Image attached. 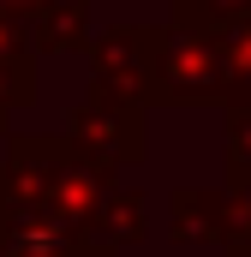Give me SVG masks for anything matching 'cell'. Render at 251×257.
<instances>
[{
  "label": "cell",
  "mask_w": 251,
  "mask_h": 257,
  "mask_svg": "<svg viewBox=\"0 0 251 257\" xmlns=\"http://www.w3.org/2000/svg\"><path fill=\"white\" fill-rule=\"evenodd\" d=\"M120 174L96 168L78 144H66V132H6V156H0V203H36L48 215H60L72 233H84L96 221V209L114 197Z\"/></svg>",
  "instance_id": "1"
},
{
  "label": "cell",
  "mask_w": 251,
  "mask_h": 257,
  "mask_svg": "<svg viewBox=\"0 0 251 257\" xmlns=\"http://www.w3.org/2000/svg\"><path fill=\"white\" fill-rule=\"evenodd\" d=\"M227 42L221 30L156 18L150 36V108H227Z\"/></svg>",
  "instance_id": "2"
},
{
  "label": "cell",
  "mask_w": 251,
  "mask_h": 257,
  "mask_svg": "<svg viewBox=\"0 0 251 257\" xmlns=\"http://www.w3.org/2000/svg\"><path fill=\"white\" fill-rule=\"evenodd\" d=\"M168 239L251 251V186H174L168 192Z\"/></svg>",
  "instance_id": "3"
},
{
  "label": "cell",
  "mask_w": 251,
  "mask_h": 257,
  "mask_svg": "<svg viewBox=\"0 0 251 257\" xmlns=\"http://www.w3.org/2000/svg\"><path fill=\"white\" fill-rule=\"evenodd\" d=\"M150 36L156 24H102L90 36V96L150 114Z\"/></svg>",
  "instance_id": "4"
},
{
  "label": "cell",
  "mask_w": 251,
  "mask_h": 257,
  "mask_svg": "<svg viewBox=\"0 0 251 257\" xmlns=\"http://www.w3.org/2000/svg\"><path fill=\"white\" fill-rule=\"evenodd\" d=\"M66 144H78L96 168H108V174H126V168H138L144 162V144H150V132H144V108H114V102H96V96H84L72 114H66Z\"/></svg>",
  "instance_id": "5"
},
{
  "label": "cell",
  "mask_w": 251,
  "mask_h": 257,
  "mask_svg": "<svg viewBox=\"0 0 251 257\" xmlns=\"http://www.w3.org/2000/svg\"><path fill=\"white\" fill-rule=\"evenodd\" d=\"M36 60H42V54L30 48L24 24L0 12V138L12 126V114H24V108L36 102Z\"/></svg>",
  "instance_id": "6"
},
{
  "label": "cell",
  "mask_w": 251,
  "mask_h": 257,
  "mask_svg": "<svg viewBox=\"0 0 251 257\" xmlns=\"http://www.w3.org/2000/svg\"><path fill=\"white\" fill-rule=\"evenodd\" d=\"M24 36L36 54H78L90 48V0H42L30 18H24Z\"/></svg>",
  "instance_id": "7"
},
{
  "label": "cell",
  "mask_w": 251,
  "mask_h": 257,
  "mask_svg": "<svg viewBox=\"0 0 251 257\" xmlns=\"http://www.w3.org/2000/svg\"><path fill=\"white\" fill-rule=\"evenodd\" d=\"M150 239V197L132 192V186H114V197L96 209V221L84 227V245H102V251H132Z\"/></svg>",
  "instance_id": "8"
},
{
  "label": "cell",
  "mask_w": 251,
  "mask_h": 257,
  "mask_svg": "<svg viewBox=\"0 0 251 257\" xmlns=\"http://www.w3.org/2000/svg\"><path fill=\"white\" fill-rule=\"evenodd\" d=\"M221 162H227V186H251V102L245 108H221Z\"/></svg>",
  "instance_id": "9"
},
{
  "label": "cell",
  "mask_w": 251,
  "mask_h": 257,
  "mask_svg": "<svg viewBox=\"0 0 251 257\" xmlns=\"http://www.w3.org/2000/svg\"><path fill=\"white\" fill-rule=\"evenodd\" d=\"M221 42H227V84H233L227 108H245L251 102V12L221 30Z\"/></svg>",
  "instance_id": "10"
},
{
  "label": "cell",
  "mask_w": 251,
  "mask_h": 257,
  "mask_svg": "<svg viewBox=\"0 0 251 257\" xmlns=\"http://www.w3.org/2000/svg\"><path fill=\"white\" fill-rule=\"evenodd\" d=\"M162 6H168V18L203 24V30H227V24H239L251 12V0H162Z\"/></svg>",
  "instance_id": "11"
},
{
  "label": "cell",
  "mask_w": 251,
  "mask_h": 257,
  "mask_svg": "<svg viewBox=\"0 0 251 257\" xmlns=\"http://www.w3.org/2000/svg\"><path fill=\"white\" fill-rule=\"evenodd\" d=\"M36 6H42V0H0V12H6V18H18V24H24Z\"/></svg>",
  "instance_id": "12"
},
{
  "label": "cell",
  "mask_w": 251,
  "mask_h": 257,
  "mask_svg": "<svg viewBox=\"0 0 251 257\" xmlns=\"http://www.w3.org/2000/svg\"><path fill=\"white\" fill-rule=\"evenodd\" d=\"M78 257H120V251H102V245H84Z\"/></svg>",
  "instance_id": "13"
},
{
  "label": "cell",
  "mask_w": 251,
  "mask_h": 257,
  "mask_svg": "<svg viewBox=\"0 0 251 257\" xmlns=\"http://www.w3.org/2000/svg\"><path fill=\"white\" fill-rule=\"evenodd\" d=\"M227 257H251V251H227Z\"/></svg>",
  "instance_id": "14"
},
{
  "label": "cell",
  "mask_w": 251,
  "mask_h": 257,
  "mask_svg": "<svg viewBox=\"0 0 251 257\" xmlns=\"http://www.w3.org/2000/svg\"><path fill=\"white\" fill-rule=\"evenodd\" d=\"M0 257H6V251H0Z\"/></svg>",
  "instance_id": "15"
}]
</instances>
